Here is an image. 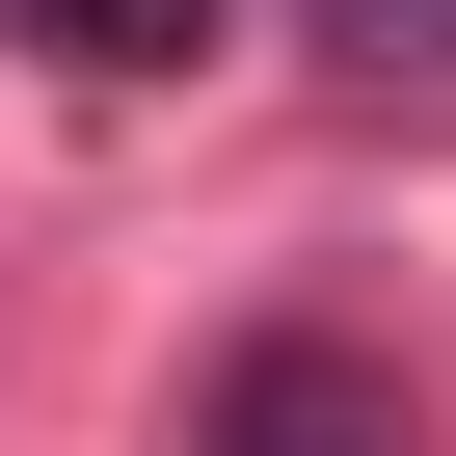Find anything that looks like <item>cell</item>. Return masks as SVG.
<instances>
[{
    "label": "cell",
    "mask_w": 456,
    "mask_h": 456,
    "mask_svg": "<svg viewBox=\"0 0 456 456\" xmlns=\"http://www.w3.org/2000/svg\"><path fill=\"white\" fill-rule=\"evenodd\" d=\"M0 28H28L54 81H188V54H215V0H0Z\"/></svg>",
    "instance_id": "7a4b0ae2"
},
{
    "label": "cell",
    "mask_w": 456,
    "mask_h": 456,
    "mask_svg": "<svg viewBox=\"0 0 456 456\" xmlns=\"http://www.w3.org/2000/svg\"><path fill=\"white\" fill-rule=\"evenodd\" d=\"M188 456H429V403H403V349H349V322H269V349H215Z\"/></svg>",
    "instance_id": "6da1fadb"
},
{
    "label": "cell",
    "mask_w": 456,
    "mask_h": 456,
    "mask_svg": "<svg viewBox=\"0 0 456 456\" xmlns=\"http://www.w3.org/2000/svg\"><path fill=\"white\" fill-rule=\"evenodd\" d=\"M296 28H322L349 81H456V0H296Z\"/></svg>",
    "instance_id": "3957f363"
}]
</instances>
